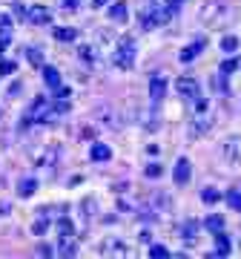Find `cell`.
Returning <instances> with one entry per match:
<instances>
[{
    "instance_id": "22",
    "label": "cell",
    "mask_w": 241,
    "mask_h": 259,
    "mask_svg": "<svg viewBox=\"0 0 241 259\" xmlns=\"http://www.w3.org/2000/svg\"><path fill=\"white\" fill-rule=\"evenodd\" d=\"M218 199H221V193H218L215 187H204V190H201V202L204 204H215Z\"/></svg>"
},
{
    "instance_id": "12",
    "label": "cell",
    "mask_w": 241,
    "mask_h": 259,
    "mask_svg": "<svg viewBox=\"0 0 241 259\" xmlns=\"http://www.w3.org/2000/svg\"><path fill=\"white\" fill-rule=\"evenodd\" d=\"M238 153H241V139H232V141H227L224 144V158L227 161H238Z\"/></svg>"
},
{
    "instance_id": "5",
    "label": "cell",
    "mask_w": 241,
    "mask_h": 259,
    "mask_svg": "<svg viewBox=\"0 0 241 259\" xmlns=\"http://www.w3.org/2000/svg\"><path fill=\"white\" fill-rule=\"evenodd\" d=\"M172 179H175V185H190V179H193V164H190L187 158H178L175 170H172Z\"/></svg>"
},
{
    "instance_id": "25",
    "label": "cell",
    "mask_w": 241,
    "mask_h": 259,
    "mask_svg": "<svg viewBox=\"0 0 241 259\" xmlns=\"http://www.w3.org/2000/svg\"><path fill=\"white\" fill-rule=\"evenodd\" d=\"M238 58H227V61H224L221 64V75H230V72H235V69H238Z\"/></svg>"
},
{
    "instance_id": "2",
    "label": "cell",
    "mask_w": 241,
    "mask_h": 259,
    "mask_svg": "<svg viewBox=\"0 0 241 259\" xmlns=\"http://www.w3.org/2000/svg\"><path fill=\"white\" fill-rule=\"evenodd\" d=\"M172 18V12L167 9V3H158V6H149V9L141 12V26L144 29H155L161 23H167Z\"/></svg>"
},
{
    "instance_id": "34",
    "label": "cell",
    "mask_w": 241,
    "mask_h": 259,
    "mask_svg": "<svg viewBox=\"0 0 241 259\" xmlns=\"http://www.w3.org/2000/svg\"><path fill=\"white\" fill-rule=\"evenodd\" d=\"M61 6H64V9H78L81 0H61Z\"/></svg>"
},
{
    "instance_id": "11",
    "label": "cell",
    "mask_w": 241,
    "mask_h": 259,
    "mask_svg": "<svg viewBox=\"0 0 241 259\" xmlns=\"http://www.w3.org/2000/svg\"><path fill=\"white\" fill-rule=\"evenodd\" d=\"M164 93H167V81H164V78H152V81H149V98H152V101H161Z\"/></svg>"
},
{
    "instance_id": "15",
    "label": "cell",
    "mask_w": 241,
    "mask_h": 259,
    "mask_svg": "<svg viewBox=\"0 0 241 259\" xmlns=\"http://www.w3.org/2000/svg\"><path fill=\"white\" fill-rule=\"evenodd\" d=\"M75 37H78V29H72V26H57L55 29V40H61V44H69Z\"/></svg>"
},
{
    "instance_id": "1",
    "label": "cell",
    "mask_w": 241,
    "mask_h": 259,
    "mask_svg": "<svg viewBox=\"0 0 241 259\" xmlns=\"http://www.w3.org/2000/svg\"><path fill=\"white\" fill-rule=\"evenodd\" d=\"M135 58H138V44L132 37H118V44L112 49V64L120 66V69H132Z\"/></svg>"
},
{
    "instance_id": "27",
    "label": "cell",
    "mask_w": 241,
    "mask_h": 259,
    "mask_svg": "<svg viewBox=\"0 0 241 259\" xmlns=\"http://www.w3.org/2000/svg\"><path fill=\"white\" fill-rule=\"evenodd\" d=\"M57 233H61V236H72L75 233L72 222H69V219H61V222H57Z\"/></svg>"
},
{
    "instance_id": "17",
    "label": "cell",
    "mask_w": 241,
    "mask_h": 259,
    "mask_svg": "<svg viewBox=\"0 0 241 259\" xmlns=\"http://www.w3.org/2000/svg\"><path fill=\"white\" fill-rule=\"evenodd\" d=\"M198 231H201V225H198V222H184V228H181V236H184L187 242H195Z\"/></svg>"
},
{
    "instance_id": "28",
    "label": "cell",
    "mask_w": 241,
    "mask_h": 259,
    "mask_svg": "<svg viewBox=\"0 0 241 259\" xmlns=\"http://www.w3.org/2000/svg\"><path fill=\"white\" fill-rule=\"evenodd\" d=\"M149 256H152V259H158V256L167 259V256H169V250L164 248V245H152V248H149Z\"/></svg>"
},
{
    "instance_id": "14",
    "label": "cell",
    "mask_w": 241,
    "mask_h": 259,
    "mask_svg": "<svg viewBox=\"0 0 241 259\" xmlns=\"http://www.w3.org/2000/svg\"><path fill=\"white\" fill-rule=\"evenodd\" d=\"M43 81H46L49 90H55L57 83H64V81H61V72H57L55 66H43Z\"/></svg>"
},
{
    "instance_id": "18",
    "label": "cell",
    "mask_w": 241,
    "mask_h": 259,
    "mask_svg": "<svg viewBox=\"0 0 241 259\" xmlns=\"http://www.w3.org/2000/svg\"><path fill=\"white\" fill-rule=\"evenodd\" d=\"M35 190H37V179H20V185H18L20 196H32Z\"/></svg>"
},
{
    "instance_id": "30",
    "label": "cell",
    "mask_w": 241,
    "mask_h": 259,
    "mask_svg": "<svg viewBox=\"0 0 241 259\" xmlns=\"http://www.w3.org/2000/svg\"><path fill=\"white\" fill-rule=\"evenodd\" d=\"M52 95H55V98H69V95H72V90H69V87H64V83H57L55 90H52Z\"/></svg>"
},
{
    "instance_id": "16",
    "label": "cell",
    "mask_w": 241,
    "mask_h": 259,
    "mask_svg": "<svg viewBox=\"0 0 241 259\" xmlns=\"http://www.w3.org/2000/svg\"><path fill=\"white\" fill-rule=\"evenodd\" d=\"M204 228H207L210 233H218V231H224V216H218V213H213V216H207Z\"/></svg>"
},
{
    "instance_id": "36",
    "label": "cell",
    "mask_w": 241,
    "mask_h": 259,
    "mask_svg": "<svg viewBox=\"0 0 241 259\" xmlns=\"http://www.w3.org/2000/svg\"><path fill=\"white\" fill-rule=\"evenodd\" d=\"M103 3H109V0H92V9H98V6H103Z\"/></svg>"
},
{
    "instance_id": "4",
    "label": "cell",
    "mask_w": 241,
    "mask_h": 259,
    "mask_svg": "<svg viewBox=\"0 0 241 259\" xmlns=\"http://www.w3.org/2000/svg\"><path fill=\"white\" fill-rule=\"evenodd\" d=\"M178 93L184 95V98H190V101H198L201 98V83L195 81V78H178Z\"/></svg>"
},
{
    "instance_id": "35",
    "label": "cell",
    "mask_w": 241,
    "mask_h": 259,
    "mask_svg": "<svg viewBox=\"0 0 241 259\" xmlns=\"http://www.w3.org/2000/svg\"><path fill=\"white\" fill-rule=\"evenodd\" d=\"M37 253H40V256H52V253H55V250L49 248V245H40V248H37Z\"/></svg>"
},
{
    "instance_id": "9",
    "label": "cell",
    "mask_w": 241,
    "mask_h": 259,
    "mask_svg": "<svg viewBox=\"0 0 241 259\" xmlns=\"http://www.w3.org/2000/svg\"><path fill=\"white\" fill-rule=\"evenodd\" d=\"M232 250V242H230V236L224 231H218L215 233V250H213V256H227Z\"/></svg>"
},
{
    "instance_id": "8",
    "label": "cell",
    "mask_w": 241,
    "mask_h": 259,
    "mask_svg": "<svg viewBox=\"0 0 241 259\" xmlns=\"http://www.w3.org/2000/svg\"><path fill=\"white\" fill-rule=\"evenodd\" d=\"M204 49H207V40H193L190 47L181 49V64H190V61H195V58L201 55Z\"/></svg>"
},
{
    "instance_id": "6",
    "label": "cell",
    "mask_w": 241,
    "mask_h": 259,
    "mask_svg": "<svg viewBox=\"0 0 241 259\" xmlns=\"http://www.w3.org/2000/svg\"><path fill=\"white\" fill-rule=\"evenodd\" d=\"M101 253L103 256H127V245L120 239H103L101 242Z\"/></svg>"
},
{
    "instance_id": "10",
    "label": "cell",
    "mask_w": 241,
    "mask_h": 259,
    "mask_svg": "<svg viewBox=\"0 0 241 259\" xmlns=\"http://www.w3.org/2000/svg\"><path fill=\"white\" fill-rule=\"evenodd\" d=\"M109 20L112 23H127V3L124 0H118V3L109 6Z\"/></svg>"
},
{
    "instance_id": "26",
    "label": "cell",
    "mask_w": 241,
    "mask_h": 259,
    "mask_svg": "<svg viewBox=\"0 0 241 259\" xmlns=\"http://www.w3.org/2000/svg\"><path fill=\"white\" fill-rule=\"evenodd\" d=\"M221 49H224V52H235V49H238V37L227 35V37L221 40Z\"/></svg>"
},
{
    "instance_id": "7",
    "label": "cell",
    "mask_w": 241,
    "mask_h": 259,
    "mask_svg": "<svg viewBox=\"0 0 241 259\" xmlns=\"http://www.w3.org/2000/svg\"><path fill=\"white\" fill-rule=\"evenodd\" d=\"M26 18L35 23V26H46L49 20H52V12L46 9V6H32V9L26 12Z\"/></svg>"
},
{
    "instance_id": "19",
    "label": "cell",
    "mask_w": 241,
    "mask_h": 259,
    "mask_svg": "<svg viewBox=\"0 0 241 259\" xmlns=\"http://www.w3.org/2000/svg\"><path fill=\"white\" fill-rule=\"evenodd\" d=\"M78 55H81V61H86V64H98V49L95 47H81Z\"/></svg>"
},
{
    "instance_id": "32",
    "label": "cell",
    "mask_w": 241,
    "mask_h": 259,
    "mask_svg": "<svg viewBox=\"0 0 241 259\" xmlns=\"http://www.w3.org/2000/svg\"><path fill=\"white\" fill-rule=\"evenodd\" d=\"M147 176L149 179H158V176H161V164H149L147 167Z\"/></svg>"
},
{
    "instance_id": "31",
    "label": "cell",
    "mask_w": 241,
    "mask_h": 259,
    "mask_svg": "<svg viewBox=\"0 0 241 259\" xmlns=\"http://www.w3.org/2000/svg\"><path fill=\"white\" fill-rule=\"evenodd\" d=\"M26 55H29V61H32V64H35V66H43V55H40L37 49H29Z\"/></svg>"
},
{
    "instance_id": "33",
    "label": "cell",
    "mask_w": 241,
    "mask_h": 259,
    "mask_svg": "<svg viewBox=\"0 0 241 259\" xmlns=\"http://www.w3.org/2000/svg\"><path fill=\"white\" fill-rule=\"evenodd\" d=\"M84 213L86 216H92L95 213V199H84Z\"/></svg>"
},
{
    "instance_id": "3",
    "label": "cell",
    "mask_w": 241,
    "mask_h": 259,
    "mask_svg": "<svg viewBox=\"0 0 241 259\" xmlns=\"http://www.w3.org/2000/svg\"><path fill=\"white\" fill-rule=\"evenodd\" d=\"M227 15H232L227 6H221V3H207L204 9H201V20H204L210 29H218L224 26V20H227Z\"/></svg>"
},
{
    "instance_id": "23",
    "label": "cell",
    "mask_w": 241,
    "mask_h": 259,
    "mask_svg": "<svg viewBox=\"0 0 241 259\" xmlns=\"http://www.w3.org/2000/svg\"><path fill=\"white\" fill-rule=\"evenodd\" d=\"M15 69H18V64L12 58H0V75H12Z\"/></svg>"
},
{
    "instance_id": "21",
    "label": "cell",
    "mask_w": 241,
    "mask_h": 259,
    "mask_svg": "<svg viewBox=\"0 0 241 259\" xmlns=\"http://www.w3.org/2000/svg\"><path fill=\"white\" fill-rule=\"evenodd\" d=\"M49 228H52V222H49V219H40V216H37L35 222H32V233H35V236H43Z\"/></svg>"
},
{
    "instance_id": "29",
    "label": "cell",
    "mask_w": 241,
    "mask_h": 259,
    "mask_svg": "<svg viewBox=\"0 0 241 259\" xmlns=\"http://www.w3.org/2000/svg\"><path fill=\"white\" fill-rule=\"evenodd\" d=\"M12 32V18L9 15H0V35H9Z\"/></svg>"
},
{
    "instance_id": "24",
    "label": "cell",
    "mask_w": 241,
    "mask_h": 259,
    "mask_svg": "<svg viewBox=\"0 0 241 259\" xmlns=\"http://www.w3.org/2000/svg\"><path fill=\"white\" fill-rule=\"evenodd\" d=\"M227 204H230L232 210H241V190H230L227 193Z\"/></svg>"
},
{
    "instance_id": "20",
    "label": "cell",
    "mask_w": 241,
    "mask_h": 259,
    "mask_svg": "<svg viewBox=\"0 0 241 259\" xmlns=\"http://www.w3.org/2000/svg\"><path fill=\"white\" fill-rule=\"evenodd\" d=\"M57 253H64V256H75V239L72 236H61V245H57Z\"/></svg>"
},
{
    "instance_id": "13",
    "label": "cell",
    "mask_w": 241,
    "mask_h": 259,
    "mask_svg": "<svg viewBox=\"0 0 241 259\" xmlns=\"http://www.w3.org/2000/svg\"><path fill=\"white\" fill-rule=\"evenodd\" d=\"M112 150L106 147V144H92V150H89V158L92 161H109Z\"/></svg>"
}]
</instances>
